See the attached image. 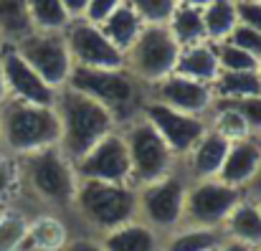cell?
<instances>
[{
    "label": "cell",
    "instance_id": "1",
    "mask_svg": "<svg viewBox=\"0 0 261 251\" xmlns=\"http://www.w3.org/2000/svg\"><path fill=\"white\" fill-rule=\"evenodd\" d=\"M54 109L59 117V150L71 165L117 127V119L104 104L71 86L56 89Z\"/></svg>",
    "mask_w": 261,
    "mask_h": 251
},
{
    "label": "cell",
    "instance_id": "2",
    "mask_svg": "<svg viewBox=\"0 0 261 251\" xmlns=\"http://www.w3.org/2000/svg\"><path fill=\"white\" fill-rule=\"evenodd\" d=\"M59 145V117L54 107L28 104L8 96L0 104V153L23 158Z\"/></svg>",
    "mask_w": 261,
    "mask_h": 251
},
{
    "label": "cell",
    "instance_id": "3",
    "mask_svg": "<svg viewBox=\"0 0 261 251\" xmlns=\"http://www.w3.org/2000/svg\"><path fill=\"white\" fill-rule=\"evenodd\" d=\"M74 206L89 226L99 231H112L137 216V188L129 183H101L79 180L74 193Z\"/></svg>",
    "mask_w": 261,
    "mask_h": 251
},
{
    "label": "cell",
    "instance_id": "4",
    "mask_svg": "<svg viewBox=\"0 0 261 251\" xmlns=\"http://www.w3.org/2000/svg\"><path fill=\"white\" fill-rule=\"evenodd\" d=\"M18 178H25L28 188L36 198L51 206H71L76 193V172L71 160L59 150V145L36 150L31 155L18 158Z\"/></svg>",
    "mask_w": 261,
    "mask_h": 251
},
{
    "label": "cell",
    "instance_id": "5",
    "mask_svg": "<svg viewBox=\"0 0 261 251\" xmlns=\"http://www.w3.org/2000/svg\"><path fill=\"white\" fill-rule=\"evenodd\" d=\"M66 86L104 104L117 122H129L140 112V86L127 69H87L74 66Z\"/></svg>",
    "mask_w": 261,
    "mask_h": 251
},
{
    "label": "cell",
    "instance_id": "6",
    "mask_svg": "<svg viewBox=\"0 0 261 251\" xmlns=\"http://www.w3.org/2000/svg\"><path fill=\"white\" fill-rule=\"evenodd\" d=\"M180 46L168 26H142L135 43L124 51V69L137 82L158 84L175 74Z\"/></svg>",
    "mask_w": 261,
    "mask_h": 251
},
{
    "label": "cell",
    "instance_id": "7",
    "mask_svg": "<svg viewBox=\"0 0 261 251\" xmlns=\"http://www.w3.org/2000/svg\"><path fill=\"white\" fill-rule=\"evenodd\" d=\"M13 48L20 54V59L48 84L51 89L66 86L74 61L66 46L64 33L56 31H31L20 41L13 43Z\"/></svg>",
    "mask_w": 261,
    "mask_h": 251
},
{
    "label": "cell",
    "instance_id": "8",
    "mask_svg": "<svg viewBox=\"0 0 261 251\" xmlns=\"http://www.w3.org/2000/svg\"><path fill=\"white\" fill-rule=\"evenodd\" d=\"M122 137L127 142V153H129V163H132V180L145 185V183L170 175L175 155L147 119H142V117L129 119L127 132Z\"/></svg>",
    "mask_w": 261,
    "mask_h": 251
},
{
    "label": "cell",
    "instance_id": "9",
    "mask_svg": "<svg viewBox=\"0 0 261 251\" xmlns=\"http://www.w3.org/2000/svg\"><path fill=\"white\" fill-rule=\"evenodd\" d=\"M241 200V190L221 183L218 178L198 180L195 185L185 188L182 203V226H203V229H221L226 216Z\"/></svg>",
    "mask_w": 261,
    "mask_h": 251
},
{
    "label": "cell",
    "instance_id": "10",
    "mask_svg": "<svg viewBox=\"0 0 261 251\" xmlns=\"http://www.w3.org/2000/svg\"><path fill=\"white\" fill-rule=\"evenodd\" d=\"M182 203H185V183L175 175L145 183L137 190V213L142 223L155 231H173L182 226Z\"/></svg>",
    "mask_w": 261,
    "mask_h": 251
},
{
    "label": "cell",
    "instance_id": "11",
    "mask_svg": "<svg viewBox=\"0 0 261 251\" xmlns=\"http://www.w3.org/2000/svg\"><path fill=\"white\" fill-rule=\"evenodd\" d=\"M74 172L79 180H101V183H129L132 185V163L127 153V142L119 132H109L101 137L89 153L76 163Z\"/></svg>",
    "mask_w": 261,
    "mask_h": 251
},
{
    "label": "cell",
    "instance_id": "12",
    "mask_svg": "<svg viewBox=\"0 0 261 251\" xmlns=\"http://www.w3.org/2000/svg\"><path fill=\"white\" fill-rule=\"evenodd\" d=\"M64 38H66V46H69L74 66L124 69V54L101 33V28L96 23H89L84 18L69 20Z\"/></svg>",
    "mask_w": 261,
    "mask_h": 251
},
{
    "label": "cell",
    "instance_id": "13",
    "mask_svg": "<svg viewBox=\"0 0 261 251\" xmlns=\"http://www.w3.org/2000/svg\"><path fill=\"white\" fill-rule=\"evenodd\" d=\"M140 117L147 119L158 135L165 140V145L170 147L175 158H185L193 145L200 140V135L208 130L203 117H195V114H185V112H177V109H170L160 102H145L140 107Z\"/></svg>",
    "mask_w": 261,
    "mask_h": 251
},
{
    "label": "cell",
    "instance_id": "14",
    "mask_svg": "<svg viewBox=\"0 0 261 251\" xmlns=\"http://www.w3.org/2000/svg\"><path fill=\"white\" fill-rule=\"evenodd\" d=\"M0 69L5 77L8 86V96L28 102V104H41V107H54L56 102V89H51L43 82L23 59L15 48H10L5 43V48L0 51Z\"/></svg>",
    "mask_w": 261,
    "mask_h": 251
},
{
    "label": "cell",
    "instance_id": "15",
    "mask_svg": "<svg viewBox=\"0 0 261 251\" xmlns=\"http://www.w3.org/2000/svg\"><path fill=\"white\" fill-rule=\"evenodd\" d=\"M152 86H155L152 99L170 107V109H177V112L203 117V112L213 107V91H211L208 84L185 79L180 74H170L163 82L152 84Z\"/></svg>",
    "mask_w": 261,
    "mask_h": 251
},
{
    "label": "cell",
    "instance_id": "16",
    "mask_svg": "<svg viewBox=\"0 0 261 251\" xmlns=\"http://www.w3.org/2000/svg\"><path fill=\"white\" fill-rule=\"evenodd\" d=\"M261 170V142L254 137H244L228 145L226 160L221 165L218 180L231 188H246Z\"/></svg>",
    "mask_w": 261,
    "mask_h": 251
},
{
    "label": "cell",
    "instance_id": "17",
    "mask_svg": "<svg viewBox=\"0 0 261 251\" xmlns=\"http://www.w3.org/2000/svg\"><path fill=\"white\" fill-rule=\"evenodd\" d=\"M228 140L223 135H218L216 130H205L200 135V140L193 145V150L185 155L190 170L198 180H205V178H218L221 165L226 160V153H228Z\"/></svg>",
    "mask_w": 261,
    "mask_h": 251
},
{
    "label": "cell",
    "instance_id": "18",
    "mask_svg": "<svg viewBox=\"0 0 261 251\" xmlns=\"http://www.w3.org/2000/svg\"><path fill=\"white\" fill-rule=\"evenodd\" d=\"M226 234L223 239L228 241H239V244H246L251 249H259L261 246V211L256 200H239L233 206V211L226 216L223 226H221Z\"/></svg>",
    "mask_w": 261,
    "mask_h": 251
},
{
    "label": "cell",
    "instance_id": "19",
    "mask_svg": "<svg viewBox=\"0 0 261 251\" xmlns=\"http://www.w3.org/2000/svg\"><path fill=\"white\" fill-rule=\"evenodd\" d=\"M99 244L104 251H163L158 231L140 221H129L107 231Z\"/></svg>",
    "mask_w": 261,
    "mask_h": 251
},
{
    "label": "cell",
    "instance_id": "20",
    "mask_svg": "<svg viewBox=\"0 0 261 251\" xmlns=\"http://www.w3.org/2000/svg\"><path fill=\"white\" fill-rule=\"evenodd\" d=\"M218 59H216V48L211 43H195V46H185L180 48L177 64H175V74L193 79L200 84H213V79L218 77Z\"/></svg>",
    "mask_w": 261,
    "mask_h": 251
},
{
    "label": "cell",
    "instance_id": "21",
    "mask_svg": "<svg viewBox=\"0 0 261 251\" xmlns=\"http://www.w3.org/2000/svg\"><path fill=\"white\" fill-rule=\"evenodd\" d=\"M142 20L137 18V13L127 5V3H122L112 15H107L101 23H99V28H101V33L124 54L132 43H135V38L140 36V31H142Z\"/></svg>",
    "mask_w": 261,
    "mask_h": 251
},
{
    "label": "cell",
    "instance_id": "22",
    "mask_svg": "<svg viewBox=\"0 0 261 251\" xmlns=\"http://www.w3.org/2000/svg\"><path fill=\"white\" fill-rule=\"evenodd\" d=\"M168 31L173 33L180 48L203 43L205 38V26H203V8H190V5H177L173 18L168 20Z\"/></svg>",
    "mask_w": 261,
    "mask_h": 251
},
{
    "label": "cell",
    "instance_id": "23",
    "mask_svg": "<svg viewBox=\"0 0 261 251\" xmlns=\"http://www.w3.org/2000/svg\"><path fill=\"white\" fill-rule=\"evenodd\" d=\"M69 244L66 226L54 216H41L28 223V239L25 249L31 251H61Z\"/></svg>",
    "mask_w": 261,
    "mask_h": 251
},
{
    "label": "cell",
    "instance_id": "24",
    "mask_svg": "<svg viewBox=\"0 0 261 251\" xmlns=\"http://www.w3.org/2000/svg\"><path fill=\"white\" fill-rule=\"evenodd\" d=\"M213 99H239L261 94L259 71H218L211 84Z\"/></svg>",
    "mask_w": 261,
    "mask_h": 251
},
{
    "label": "cell",
    "instance_id": "25",
    "mask_svg": "<svg viewBox=\"0 0 261 251\" xmlns=\"http://www.w3.org/2000/svg\"><path fill=\"white\" fill-rule=\"evenodd\" d=\"M221 244H223V234H218V229L182 226L168 239L163 251H216Z\"/></svg>",
    "mask_w": 261,
    "mask_h": 251
},
{
    "label": "cell",
    "instance_id": "26",
    "mask_svg": "<svg viewBox=\"0 0 261 251\" xmlns=\"http://www.w3.org/2000/svg\"><path fill=\"white\" fill-rule=\"evenodd\" d=\"M236 3L233 0H211L203 8V26H205V38L211 41H226L231 31L236 28Z\"/></svg>",
    "mask_w": 261,
    "mask_h": 251
},
{
    "label": "cell",
    "instance_id": "27",
    "mask_svg": "<svg viewBox=\"0 0 261 251\" xmlns=\"http://www.w3.org/2000/svg\"><path fill=\"white\" fill-rule=\"evenodd\" d=\"M33 31L28 15V0H0V33L8 41H20Z\"/></svg>",
    "mask_w": 261,
    "mask_h": 251
},
{
    "label": "cell",
    "instance_id": "28",
    "mask_svg": "<svg viewBox=\"0 0 261 251\" xmlns=\"http://www.w3.org/2000/svg\"><path fill=\"white\" fill-rule=\"evenodd\" d=\"M28 15L36 31H61L69 26L61 0H28Z\"/></svg>",
    "mask_w": 261,
    "mask_h": 251
},
{
    "label": "cell",
    "instance_id": "29",
    "mask_svg": "<svg viewBox=\"0 0 261 251\" xmlns=\"http://www.w3.org/2000/svg\"><path fill=\"white\" fill-rule=\"evenodd\" d=\"M28 239V221L20 213L0 211V251H23Z\"/></svg>",
    "mask_w": 261,
    "mask_h": 251
},
{
    "label": "cell",
    "instance_id": "30",
    "mask_svg": "<svg viewBox=\"0 0 261 251\" xmlns=\"http://www.w3.org/2000/svg\"><path fill=\"white\" fill-rule=\"evenodd\" d=\"M216 59L221 71H259V59L228 41H221L216 46Z\"/></svg>",
    "mask_w": 261,
    "mask_h": 251
},
{
    "label": "cell",
    "instance_id": "31",
    "mask_svg": "<svg viewBox=\"0 0 261 251\" xmlns=\"http://www.w3.org/2000/svg\"><path fill=\"white\" fill-rule=\"evenodd\" d=\"M127 5L145 26H168L177 8V0H129Z\"/></svg>",
    "mask_w": 261,
    "mask_h": 251
},
{
    "label": "cell",
    "instance_id": "32",
    "mask_svg": "<svg viewBox=\"0 0 261 251\" xmlns=\"http://www.w3.org/2000/svg\"><path fill=\"white\" fill-rule=\"evenodd\" d=\"M213 130H216L218 135H223L228 142H236V140L251 137V127L244 122V117L236 114L233 109H226V107H216Z\"/></svg>",
    "mask_w": 261,
    "mask_h": 251
},
{
    "label": "cell",
    "instance_id": "33",
    "mask_svg": "<svg viewBox=\"0 0 261 251\" xmlns=\"http://www.w3.org/2000/svg\"><path fill=\"white\" fill-rule=\"evenodd\" d=\"M213 107L233 109L236 114L244 117V122H246L251 130H261V94L239 96V99H213Z\"/></svg>",
    "mask_w": 261,
    "mask_h": 251
},
{
    "label": "cell",
    "instance_id": "34",
    "mask_svg": "<svg viewBox=\"0 0 261 251\" xmlns=\"http://www.w3.org/2000/svg\"><path fill=\"white\" fill-rule=\"evenodd\" d=\"M226 41H228V43H233V46H239V48H244L246 54H251L254 59H259L261 61V33L259 31H254V28H246V26L236 23V28L231 31V36H228Z\"/></svg>",
    "mask_w": 261,
    "mask_h": 251
},
{
    "label": "cell",
    "instance_id": "35",
    "mask_svg": "<svg viewBox=\"0 0 261 251\" xmlns=\"http://www.w3.org/2000/svg\"><path fill=\"white\" fill-rule=\"evenodd\" d=\"M18 188V165L10 155L0 153V206H5Z\"/></svg>",
    "mask_w": 261,
    "mask_h": 251
},
{
    "label": "cell",
    "instance_id": "36",
    "mask_svg": "<svg viewBox=\"0 0 261 251\" xmlns=\"http://www.w3.org/2000/svg\"><path fill=\"white\" fill-rule=\"evenodd\" d=\"M236 18H239L241 26L254 28V31L261 33V0H256V3L239 0V3H236Z\"/></svg>",
    "mask_w": 261,
    "mask_h": 251
},
{
    "label": "cell",
    "instance_id": "37",
    "mask_svg": "<svg viewBox=\"0 0 261 251\" xmlns=\"http://www.w3.org/2000/svg\"><path fill=\"white\" fill-rule=\"evenodd\" d=\"M122 3H124V0H89V8H87V13H84V20L99 26L107 15L114 13Z\"/></svg>",
    "mask_w": 261,
    "mask_h": 251
},
{
    "label": "cell",
    "instance_id": "38",
    "mask_svg": "<svg viewBox=\"0 0 261 251\" xmlns=\"http://www.w3.org/2000/svg\"><path fill=\"white\" fill-rule=\"evenodd\" d=\"M64 3V10L69 15V20H76V18H84L89 8V0H61Z\"/></svg>",
    "mask_w": 261,
    "mask_h": 251
},
{
    "label": "cell",
    "instance_id": "39",
    "mask_svg": "<svg viewBox=\"0 0 261 251\" xmlns=\"http://www.w3.org/2000/svg\"><path fill=\"white\" fill-rule=\"evenodd\" d=\"M61 251H104L99 241L94 239H76V241H69Z\"/></svg>",
    "mask_w": 261,
    "mask_h": 251
},
{
    "label": "cell",
    "instance_id": "40",
    "mask_svg": "<svg viewBox=\"0 0 261 251\" xmlns=\"http://www.w3.org/2000/svg\"><path fill=\"white\" fill-rule=\"evenodd\" d=\"M216 251H256V249H251V246H246V244H239V241H228V239H223V244H221Z\"/></svg>",
    "mask_w": 261,
    "mask_h": 251
},
{
    "label": "cell",
    "instance_id": "41",
    "mask_svg": "<svg viewBox=\"0 0 261 251\" xmlns=\"http://www.w3.org/2000/svg\"><path fill=\"white\" fill-rule=\"evenodd\" d=\"M211 0H177V5H190V8H205Z\"/></svg>",
    "mask_w": 261,
    "mask_h": 251
},
{
    "label": "cell",
    "instance_id": "42",
    "mask_svg": "<svg viewBox=\"0 0 261 251\" xmlns=\"http://www.w3.org/2000/svg\"><path fill=\"white\" fill-rule=\"evenodd\" d=\"M8 99V86H5V77H3V69H0V104Z\"/></svg>",
    "mask_w": 261,
    "mask_h": 251
},
{
    "label": "cell",
    "instance_id": "43",
    "mask_svg": "<svg viewBox=\"0 0 261 251\" xmlns=\"http://www.w3.org/2000/svg\"><path fill=\"white\" fill-rule=\"evenodd\" d=\"M249 188H251L254 193H259V198H261V170L256 172V178L251 180V185H249Z\"/></svg>",
    "mask_w": 261,
    "mask_h": 251
},
{
    "label": "cell",
    "instance_id": "44",
    "mask_svg": "<svg viewBox=\"0 0 261 251\" xmlns=\"http://www.w3.org/2000/svg\"><path fill=\"white\" fill-rule=\"evenodd\" d=\"M5 48V38H3V33H0V51Z\"/></svg>",
    "mask_w": 261,
    "mask_h": 251
},
{
    "label": "cell",
    "instance_id": "45",
    "mask_svg": "<svg viewBox=\"0 0 261 251\" xmlns=\"http://www.w3.org/2000/svg\"><path fill=\"white\" fill-rule=\"evenodd\" d=\"M259 79H261V61H259Z\"/></svg>",
    "mask_w": 261,
    "mask_h": 251
},
{
    "label": "cell",
    "instance_id": "46",
    "mask_svg": "<svg viewBox=\"0 0 261 251\" xmlns=\"http://www.w3.org/2000/svg\"><path fill=\"white\" fill-rule=\"evenodd\" d=\"M256 203H259V211H261V198H259V200H256Z\"/></svg>",
    "mask_w": 261,
    "mask_h": 251
},
{
    "label": "cell",
    "instance_id": "47",
    "mask_svg": "<svg viewBox=\"0 0 261 251\" xmlns=\"http://www.w3.org/2000/svg\"><path fill=\"white\" fill-rule=\"evenodd\" d=\"M246 3H256V0H246Z\"/></svg>",
    "mask_w": 261,
    "mask_h": 251
},
{
    "label": "cell",
    "instance_id": "48",
    "mask_svg": "<svg viewBox=\"0 0 261 251\" xmlns=\"http://www.w3.org/2000/svg\"><path fill=\"white\" fill-rule=\"evenodd\" d=\"M256 251H261V246H259V249H256Z\"/></svg>",
    "mask_w": 261,
    "mask_h": 251
}]
</instances>
